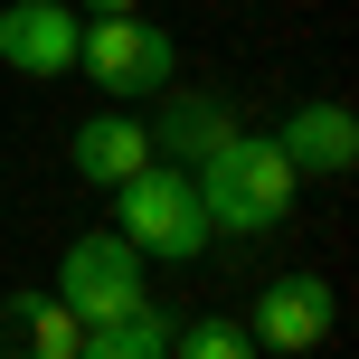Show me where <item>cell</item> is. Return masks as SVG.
Here are the masks:
<instances>
[{
  "label": "cell",
  "mask_w": 359,
  "mask_h": 359,
  "mask_svg": "<svg viewBox=\"0 0 359 359\" xmlns=\"http://www.w3.org/2000/svg\"><path fill=\"white\" fill-rule=\"evenodd\" d=\"M274 142H284V161L303 170V180H341V170L359 161V123H350V104H293Z\"/></svg>",
  "instance_id": "cell-7"
},
{
  "label": "cell",
  "mask_w": 359,
  "mask_h": 359,
  "mask_svg": "<svg viewBox=\"0 0 359 359\" xmlns=\"http://www.w3.org/2000/svg\"><path fill=\"white\" fill-rule=\"evenodd\" d=\"M76 67L114 95V104H142V95L170 86V29H151L142 10H104V19H76Z\"/></svg>",
  "instance_id": "cell-3"
},
{
  "label": "cell",
  "mask_w": 359,
  "mask_h": 359,
  "mask_svg": "<svg viewBox=\"0 0 359 359\" xmlns=\"http://www.w3.org/2000/svg\"><path fill=\"white\" fill-rule=\"evenodd\" d=\"M170 350H180V359H255V331H246V322H227V312H208V322L170 331Z\"/></svg>",
  "instance_id": "cell-11"
},
{
  "label": "cell",
  "mask_w": 359,
  "mask_h": 359,
  "mask_svg": "<svg viewBox=\"0 0 359 359\" xmlns=\"http://www.w3.org/2000/svg\"><path fill=\"white\" fill-rule=\"evenodd\" d=\"M189 180H198V208H208L217 236H265V227H284L293 189H303V170L284 161L274 133H227L217 151L189 161Z\"/></svg>",
  "instance_id": "cell-1"
},
{
  "label": "cell",
  "mask_w": 359,
  "mask_h": 359,
  "mask_svg": "<svg viewBox=\"0 0 359 359\" xmlns=\"http://www.w3.org/2000/svg\"><path fill=\"white\" fill-rule=\"evenodd\" d=\"M227 133H236V114H227V104H208V95H180V104L161 114V133H151V161H180V170H189L198 151H217Z\"/></svg>",
  "instance_id": "cell-10"
},
{
  "label": "cell",
  "mask_w": 359,
  "mask_h": 359,
  "mask_svg": "<svg viewBox=\"0 0 359 359\" xmlns=\"http://www.w3.org/2000/svg\"><path fill=\"white\" fill-rule=\"evenodd\" d=\"M76 312L57 293H0V359H76Z\"/></svg>",
  "instance_id": "cell-8"
},
{
  "label": "cell",
  "mask_w": 359,
  "mask_h": 359,
  "mask_svg": "<svg viewBox=\"0 0 359 359\" xmlns=\"http://www.w3.org/2000/svg\"><path fill=\"white\" fill-rule=\"evenodd\" d=\"M293 359H312V350H293Z\"/></svg>",
  "instance_id": "cell-14"
},
{
  "label": "cell",
  "mask_w": 359,
  "mask_h": 359,
  "mask_svg": "<svg viewBox=\"0 0 359 359\" xmlns=\"http://www.w3.org/2000/svg\"><path fill=\"white\" fill-rule=\"evenodd\" d=\"M331 322H341V293H331L322 274H274V284L255 293V322H246V331H255L265 350L293 359V350H322Z\"/></svg>",
  "instance_id": "cell-5"
},
{
  "label": "cell",
  "mask_w": 359,
  "mask_h": 359,
  "mask_svg": "<svg viewBox=\"0 0 359 359\" xmlns=\"http://www.w3.org/2000/svg\"><path fill=\"white\" fill-rule=\"evenodd\" d=\"M76 359H151V350H133V341H114V331H86V341H76Z\"/></svg>",
  "instance_id": "cell-12"
},
{
  "label": "cell",
  "mask_w": 359,
  "mask_h": 359,
  "mask_svg": "<svg viewBox=\"0 0 359 359\" xmlns=\"http://www.w3.org/2000/svg\"><path fill=\"white\" fill-rule=\"evenodd\" d=\"M114 236L133 255H170V265H198L217 246L208 208H198V180L180 161H142L133 180H114Z\"/></svg>",
  "instance_id": "cell-2"
},
{
  "label": "cell",
  "mask_w": 359,
  "mask_h": 359,
  "mask_svg": "<svg viewBox=\"0 0 359 359\" xmlns=\"http://www.w3.org/2000/svg\"><path fill=\"white\" fill-rule=\"evenodd\" d=\"M142 161H151V133L133 123V114H95V123H76V180L114 189V180H133Z\"/></svg>",
  "instance_id": "cell-9"
},
{
  "label": "cell",
  "mask_w": 359,
  "mask_h": 359,
  "mask_svg": "<svg viewBox=\"0 0 359 359\" xmlns=\"http://www.w3.org/2000/svg\"><path fill=\"white\" fill-rule=\"evenodd\" d=\"M86 10H95V19H104V10H142V0H86Z\"/></svg>",
  "instance_id": "cell-13"
},
{
  "label": "cell",
  "mask_w": 359,
  "mask_h": 359,
  "mask_svg": "<svg viewBox=\"0 0 359 359\" xmlns=\"http://www.w3.org/2000/svg\"><path fill=\"white\" fill-rule=\"evenodd\" d=\"M0 67L10 76H67L76 67V10L67 0H10L0 10Z\"/></svg>",
  "instance_id": "cell-6"
},
{
  "label": "cell",
  "mask_w": 359,
  "mask_h": 359,
  "mask_svg": "<svg viewBox=\"0 0 359 359\" xmlns=\"http://www.w3.org/2000/svg\"><path fill=\"white\" fill-rule=\"evenodd\" d=\"M57 303L76 312V331H104L123 303H142V255H133L114 227L76 236V246H67V265H57Z\"/></svg>",
  "instance_id": "cell-4"
}]
</instances>
